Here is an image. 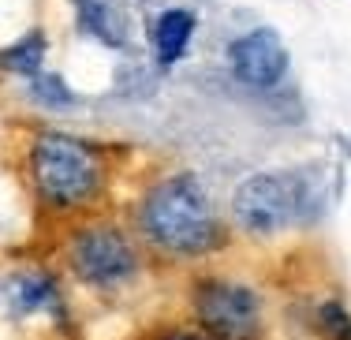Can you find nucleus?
<instances>
[{
	"label": "nucleus",
	"mask_w": 351,
	"mask_h": 340,
	"mask_svg": "<svg viewBox=\"0 0 351 340\" xmlns=\"http://www.w3.org/2000/svg\"><path fill=\"white\" fill-rule=\"evenodd\" d=\"M138 243L172 262H195L224 247V221L195 172H169L135 206Z\"/></svg>",
	"instance_id": "obj_1"
},
{
	"label": "nucleus",
	"mask_w": 351,
	"mask_h": 340,
	"mask_svg": "<svg viewBox=\"0 0 351 340\" xmlns=\"http://www.w3.org/2000/svg\"><path fill=\"white\" fill-rule=\"evenodd\" d=\"M27 180L45 213H82L101 202L108 187L105 154L68 131H38L27 150Z\"/></svg>",
	"instance_id": "obj_2"
},
{
	"label": "nucleus",
	"mask_w": 351,
	"mask_h": 340,
	"mask_svg": "<svg viewBox=\"0 0 351 340\" xmlns=\"http://www.w3.org/2000/svg\"><path fill=\"white\" fill-rule=\"evenodd\" d=\"M64 258L75 280L97 292H120L142 273V243L112 221H86L64 239Z\"/></svg>",
	"instance_id": "obj_3"
},
{
	"label": "nucleus",
	"mask_w": 351,
	"mask_h": 340,
	"mask_svg": "<svg viewBox=\"0 0 351 340\" xmlns=\"http://www.w3.org/2000/svg\"><path fill=\"white\" fill-rule=\"evenodd\" d=\"M314 206V187L295 169L254 172L232 191V221L239 232L254 239L277 236L291 228L299 217H306Z\"/></svg>",
	"instance_id": "obj_4"
},
{
	"label": "nucleus",
	"mask_w": 351,
	"mask_h": 340,
	"mask_svg": "<svg viewBox=\"0 0 351 340\" xmlns=\"http://www.w3.org/2000/svg\"><path fill=\"white\" fill-rule=\"evenodd\" d=\"M191 311L210 340H262V300L243 280L202 277L191 288Z\"/></svg>",
	"instance_id": "obj_5"
},
{
	"label": "nucleus",
	"mask_w": 351,
	"mask_h": 340,
	"mask_svg": "<svg viewBox=\"0 0 351 340\" xmlns=\"http://www.w3.org/2000/svg\"><path fill=\"white\" fill-rule=\"evenodd\" d=\"M0 303L12 318H49L53 326L71 329V306L60 277L41 265H23L0 277Z\"/></svg>",
	"instance_id": "obj_6"
},
{
	"label": "nucleus",
	"mask_w": 351,
	"mask_h": 340,
	"mask_svg": "<svg viewBox=\"0 0 351 340\" xmlns=\"http://www.w3.org/2000/svg\"><path fill=\"white\" fill-rule=\"evenodd\" d=\"M228 68L250 90H277L288 75V49L269 27L247 30L228 45Z\"/></svg>",
	"instance_id": "obj_7"
},
{
	"label": "nucleus",
	"mask_w": 351,
	"mask_h": 340,
	"mask_svg": "<svg viewBox=\"0 0 351 340\" xmlns=\"http://www.w3.org/2000/svg\"><path fill=\"white\" fill-rule=\"evenodd\" d=\"M195 38V12L187 8H169V12L157 15L154 23V53L161 68H172L176 60H183V53L191 49Z\"/></svg>",
	"instance_id": "obj_8"
},
{
	"label": "nucleus",
	"mask_w": 351,
	"mask_h": 340,
	"mask_svg": "<svg viewBox=\"0 0 351 340\" xmlns=\"http://www.w3.org/2000/svg\"><path fill=\"white\" fill-rule=\"evenodd\" d=\"M75 15H79V27L82 34L105 41L112 49H123L128 45V34H123V23L105 0H75Z\"/></svg>",
	"instance_id": "obj_9"
},
{
	"label": "nucleus",
	"mask_w": 351,
	"mask_h": 340,
	"mask_svg": "<svg viewBox=\"0 0 351 340\" xmlns=\"http://www.w3.org/2000/svg\"><path fill=\"white\" fill-rule=\"evenodd\" d=\"M45 53H49V41L41 30H30V34L15 38L12 45L0 49V71H8V75H38L41 64H45Z\"/></svg>",
	"instance_id": "obj_10"
},
{
	"label": "nucleus",
	"mask_w": 351,
	"mask_h": 340,
	"mask_svg": "<svg viewBox=\"0 0 351 340\" xmlns=\"http://www.w3.org/2000/svg\"><path fill=\"white\" fill-rule=\"evenodd\" d=\"M27 86H30V97H34L41 109H71L75 105V90L56 71H38V75L27 79Z\"/></svg>",
	"instance_id": "obj_11"
},
{
	"label": "nucleus",
	"mask_w": 351,
	"mask_h": 340,
	"mask_svg": "<svg viewBox=\"0 0 351 340\" xmlns=\"http://www.w3.org/2000/svg\"><path fill=\"white\" fill-rule=\"evenodd\" d=\"M317 333L325 340H351V311L340 300H322L314 306Z\"/></svg>",
	"instance_id": "obj_12"
},
{
	"label": "nucleus",
	"mask_w": 351,
	"mask_h": 340,
	"mask_svg": "<svg viewBox=\"0 0 351 340\" xmlns=\"http://www.w3.org/2000/svg\"><path fill=\"white\" fill-rule=\"evenodd\" d=\"M157 340H210L202 333V329H169L165 337H157Z\"/></svg>",
	"instance_id": "obj_13"
}]
</instances>
